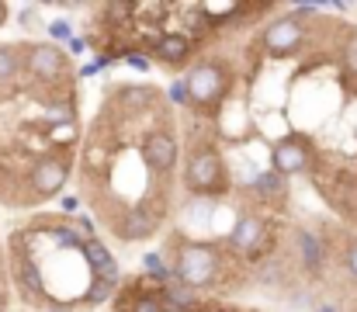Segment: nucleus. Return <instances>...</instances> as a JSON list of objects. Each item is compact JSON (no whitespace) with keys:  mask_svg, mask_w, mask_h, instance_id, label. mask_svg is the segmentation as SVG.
<instances>
[{"mask_svg":"<svg viewBox=\"0 0 357 312\" xmlns=\"http://www.w3.org/2000/svg\"><path fill=\"white\" fill-rule=\"evenodd\" d=\"M167 264L174 267V278L188 288L202 292H219V295H233L243 285L253 281V271L239 260L233 250H226L222 243H205V239H191L184 232H170L167 246H163Z\"/></svg>","mask_w":357,"mask_h":312,"instance_id":"f257e3e1","label":"nucleus"},{"mask_svg":"<svg viewBox=\"0 0 357 312\" xmlns=\"http://www.w3.org/2000/svg\"><path fill=\"white\" fill-rule=\"evenodd\" d=\"M184 156H181V184L195 202H219L229 195V167L219 149L215 121L188 118L184 128Z\"/></svg>","mask_w":357,"mask_h":312,"instance_id":"f03ea898","label":"nucleus"},{"mask_svg":"<svg viewBox=\"0 0 357 312\" xmlns=\"http://www.w3.org/2000/svg\"><path fill=\"white\" fill-rule=\"evenodd\" d=\"M233 80H236V70L226 56H219V52L202 56L184 77L188 111L202 121H215L222 114V107L229 104V98H233Z\"/></svg>","mask_w":357,"mask_h":312,"instance_id":"7ed1b4c3","label":"nucleus"},{"mask_svg":"<svg viewBox=\"0 0 357 312\" xmlns=\"http://www.w3.org/2000/svg\"><path fill=\"white\" fill-rule=\"evenodd\" d=\"M77 80L70 66V52L56 42H31L24 49V91L38 101L45 91Z\"/></svg>","mask_w":357,"mask_h":312,"instance_id":"20e7f679","label":"nucleus"},{"mask_svg":"<svg viewBox=\"0 0 357 312\" xmlns=\"http://www.w3.org/2000/svg\"><path fill=\"white\" fill-rule=\"evenodd\" d=\"M222 246L233 250L239 260L253 271V267H260L264 260H271L278 253V232H274L271 218L260 208H250V211H243L236 218V225L222 239Z\"/></svg>","mask_w":357,"mask_h":312,"instance_id":"39448f33","label":"nucleus"},{"mask_svg":"<svg viewBox=\"0 0 357 312\" xmlns=\"http://www.w3.org/2000/svg\"><path fill=\"white\" fill-rule=\"evenodd\" d=\"M139 156H142L149 177H153L160 188H167V184L174 181V174H177V167H181V142H177V132H174L170 114H163V118L139 139Z\"/></svg>","mask_w":357,"mask_h":312,"instance_id":"423d86ee","label":"nucleus"},{"mask_svg":"<svg viewBox=\"0 0 357 312\" xmlns=\"http://www.w3.org/2000/svg\"><path fill=\"white\" fill-rule=\"evenodd\" d=\"M167 211H170L167 195H156L149 202H132V205H125V208H115L105 218V225L119 236L121 243H142V239H153L160 232Z\"/></svg>","mask_w":357,"mask_h":312,"instance_id":"0eeeda50","label":"nucleus"},{"mask_svg":"<svg viewBox=\"0 0 357 312\" xmlns=\"http://www.w3.org/2000/svg\"><path fill=\"white\" fill-rule=\"evenodd\" d=\"M305 38H309V21L298 17V14L291 10V14H278V17H271V21L260 28V35H257L253 42L264 49V56L288 59V56L302 52Z\"/></svg>","mask_w":357,"mask_h":312,"instance_id":"6e6552de","label":"nucleus"},{"mask_svg":"<svg viewBox=\"0 0 357 312\" xmlns=\"http://www.w3.org/2000/svg\"><path fill=\"white\" fill-rule=\"evenodd\" d=\"M66 181H70V156H66V153H42V156L28 167V174H24L28 205L56 198Z\"/></svg>","mask_w":357,"mask_h":312,"instance_id":"1a4fd4ad","label":"nucleus"},{"mask_svg":"<svg viewBox=\"0 0 357 312\" xmlns=\"http://www.w3.org/2000/svg\"><path fill=\"white\" fill-rule=\"evenodd\" d=\"M7 264H10V281H14V288H17V295H21L24 306L56 309V302H52V295H49V288H45V278H42V271H38V264H35L31 253L10 246Z\"/></svg>","mask_w":357,"mask_h":312,"instance_id":"9d476101","label":"nucleus"},{"mask_svg":"<svg viewBox=\"0 0 357 312\" xmlns=\"http://www.w3.org/2000/svg\"><path fill=\"white\" fill-rule=\"evenodd\" d=\"M316 167V153H312V142L298 132L284 135L274 142L271 149V170L284 174V177H298V174H309Z\"/></svg>","mask_w":357,"mask_h":312,"instance_id":"9b49d317","label":"nucleus"},{"mask_svg":"<svg viewBox=\"0 0 357 312\" xmlns=\"http://www.w3.org/2000/svg\"><path fill=\"white\" fill-rule=\"evenodd\" d=\"M198 42H191L184 31H163L146 52H149V63H160L163 70H170V73H177V70H188V66H195V59H198Z\"/></svg>","mask_w":357,"mask_h":312,"instance_id":"f8f14e48","label":"nucleus"},{"mask_svg":"<svg viewBox=\"0 0 357 312\" xmlns=\"http://www.w3.org/2000/svg\"><path fill=\"white\" fill-rule=\"evenodd\" d=\"M326 250H330V246H326V239H323L316 229H309V225H298V229H295V257H298V267H302L305 278H312V281L323 278Z\"/></svg>","mask_w":357,"mask_h":312,"instance_id":"ddd939ff","label":"nucleus"},{"mask_svg":"<svg viewBox=\"0 0 357 312\" xmlns=\"http://www.w3.org/2000/svg\"><path fill=\"white\" fill-rule=\"evenodd\" d=\"M250 195V202L257 208H284L288 205V177L278 174V170H260L253 174V181L243 188Z\"/></svg>","mask_w":357,"mask_h":312,"instance_id":"4468645a","label":"nucleus"},{"mask_svg":"<svg viewBox=\"0 0 357 312\" xmlns=\"http://www.w3.org/2000/svg\"><path fill=\"white\" fill-rule=\"evenodd\" d=\"M24 49L21 42H3L0 45V91H17L24 87Z\"/></svg>","mask_w":357,"mask_h":312,"instance_id":"2eb2a0df","label":"nucleus"},{"mask_svg":"<svg viewBox=\"0 0 357 312\" xmlns=\"http://www.w3.org/2000/svg\"><path fill=\"white\" fill-rule=\"evenodd\" d=\"M115 295H119V288H115V285L91 278V281H87V288H84V295H80V302H77V309H98V306L112 302Z\"/></svg>","mask_w":357,"mask_h":312,"instance_id":"dca6fc26","label":"nucleus"},{"mask_svg":"<svg viewBox=\"0 0 357 312\" xmlns=\"http://www.w3.org/2000/svg\"><path fill=\"white\" fill-rule=\"evenodd\" d=\"M80 257L87 260V271H91V274H94V271H101V267H108V264H115V253H112V246H108L105 239H98V236L84 243Z\"/></svg>","mask_w":357,"mask_h":312,"instance_id":"f3484780","label":"nucleus"},{"mask_svg":"<svg viewBox=\"0 0 357 312\" xmlns=\"http://www.w3.org/2000/svg\"><path fill=\"white\" fill-rule=\"evenodd\" d=\"M340 59H344V66L357 77V28L347 31V38H344V45H340Z\"/></svg>","mask_w":357,"mask_h":312,"instance_id":"a211bd4d","label":"nucleus"},{"mask_svg":"<svg viewBox=\"0 0 357 312\" xmlns=\"http://www.w3.org/2000/svg\"><path fill=\"white\" fill-rule=\"evenodd\" d=\"M49 35H52V42L56 45H70L77 35H73V28H70V21H63V17H56L52 24H49Z\"/></svg>","mask_w":357,"mask_h":312,"instance_id":"6ab92c4d","label":"nucleus"},{"mask_svg":"<svg viewBox=\"0 0 357 312\" xmlns=\"http://www.w3.org/2000/svg\"><path fill=\"white\" fill-rule=\"evenodd\" d=\"M167 101H174L177 107H188V84H184V80H170Z\"/></svg>","mask_w":357,"mask_h":312,"instance_id":"aec40b11","label":"nucleus"},{"mask_svg":"<svg viewBox=\"0 0 357 312\" xmlns=\"http://www.w3.org/2000/svg\"><path fill=\"white\" fill-rule=\"evenodd\" d=\"M344 267H347V274H351V281H357V239L347 246V253H344Z\"/></svg>","mask_w":357,"mask_h":312,"instance_id":"412c9836","label":"nucleus"},{"mask_svg":"<svg viewBox=\"0 0 357 312\" xmlns=\"http://www.w3.org/2000/svg\"><path fill=\"white\" fill-rule=\"evenodd\" d=\"M125 66H128V70H139V73H146V70H149V56L128 52V56H125Z\"/></svg>","mask_w":357,"mask_h":312,"instance_id":"4be33fe9","label":"nucleus"},{"mask_svg":"<svg viewBox=\"0 0 357 312\" xmlns=\"http://www.w3.org/2000/svg\"><path fill=\"white\" fill-rule=\"evenodd\" d=\"M35 17H38V10H35V7H28V3L17 10V21H21V28H35Z\"/></svg>","mask_w":357,"mask_h":312,"instance_id":"5701e85b","label":"nucleus"},{"mask_svg":"<svg viewBox=\"0 0 357 312\" xmlns=\"http://www.w3.org/2000/svg\"><path fill=\"white\" fill-rule=\"evenodd\" d=\"M66 49H70V56H77V52H84V49H87V38H73Z\"/></svg>","mask_w":357,"mask_h":312,"instance_id":"b1692460","label":"nucleus"},{"mask_svg":"<svg viewBox=\"0 0 357 312\" xmlns=\"http://www.w3.org/2000/svg\"><path fill=\"white\" fill-rule=\"evenodd\" d=\"M98 70H105V66H101V59H98V63H87V66L80 70V77H94Z\"/></svg>","mask_w":357,"mask_h":312,"instance_id":"393cba45","label":"nucleus"},{"mask_svg":"<svg viewBox=\"0 0 357 312\" xmlns=\"http://www.w3.org/2000/svg\"><path fill=\"white\" fill-rule=\"evenodd\" d=\"M59 205H63V211H73V208H77V198H73V195H66Z\"/></svg>","mask_w":357,"mask_h":312,"instance_id":"a878e982","label":"nucleus"},{"mask_svg":"<svg viewBox=\"0 0 357 312\" xmlns=\"http://www.w3.org/2000/svg\"><path fill=\"white\" fill-rule=\"evenodd\" d=\"M7 14H10V7H7V3H0V28L7 24Z\"/></svg>","mask_w":357,"mask_h":312,"instance_id":"bb28decb","label":"nucleus"},{"mask_svg":"<svg viewBox=\"0 0 357 312\" xmlns=\"http://www.w3.org/2000/svg\"><path fill=\"white\" fill-rule=\"evenodd\" d=\"M316 312H337V309H333V306H326V302H323V306H316Z\"/></svg>","mask_w":357,"mask_h":312,"instance_id":"cd10ccee","label":"nucleus"},{"mask_svg":"<svg viewBox=\"0 0 357 312\" xmlns=\"http://www.w3.org/2000/svg\"><path fill=\"white\" fill-rule=\"evenodd\" d=\"M0 250H3V246H0Z\"/></svg>","mask_w":357,"mask_h":312,"instance_id":"c85d7f7f","label":"nucleus"}]
</instances>
